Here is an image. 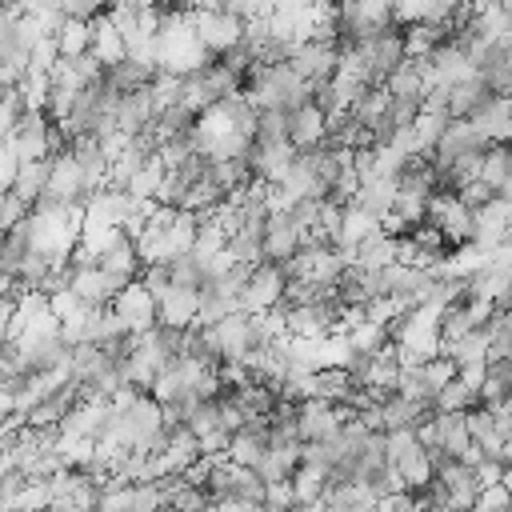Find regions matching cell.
Instances as JSON below:
<instances>
[{
	"label": "cell",
	"instance_id": "obj_1",
	"mask_svg": "<svg viewBox=\"0 0 512 512\" xmlns=\"http://www.w3.org/2000/svg\"><path fill=\"white\" fill-rule=\"evenodd\" d=\"M28 228H32V248L44 252L48 260L64 264L72 256V248L80 244L84 204H56V200L40 196L32 216H28Z\"/></svg>",
	"mask_w": 512,
	"mask_h": 512
},
{
	"label": "cell",
	"instance_id": "obj_2",
	"mask_svg": "<svg viewBox=\"0 0 512 512\" xmlns=\"http://www.w3.org/2000/svg\"><path fill=\"white\" fill-rule=\"evenodd\" d=\"M244 100H248L256 112H268V108L292 112V108H300V104L312 100V84L300 80L288 60L256 64L252 76H248V84H244Z\"/></svg>",
	"mask_w": 512,
	"mask_h": 512
},
{
	"label": "cell",
	"instance_id": "obj_3",
	"mask_svg": "<svg viewBox=\"0 0 512 512\" xmlns=\"http://www.w3.org/2000/svg\"><path fill=\"white\" fill-rule=\"evenodd\" d=\"M348 52H356L360 64H364V72L372 76V84L384 88V80L408 60V56H404V28L392 24V28L376 32V36H364V40H360L356 48H348Z\"/></svg>",
	"mask_w": 512,
	"mask_h": 512
},
{
	"label": "cell",
	"instance_id": "obj_4",
	"mask_svg": "<svg viewBox=\"0 0 512 512\" xmlns=\"http://www.w3.org/2000/svg\"><path fill=\"white\" fill-rule=\"evenodd\" d=\"M284 292H288V272H284V264L260 260V264H252V272H248V280H244V288H240V312H252V316L272 312V308L284 304Z\"/></svg>",
	"mask_w": 512,
	"mask_h": 512
},
{
	"label": "cell",
	"instance_id": "obj_5",
	"mask_svg": "<svg viewBox=\"0 0 512 512\" xmlns=\"http://www.w3.org/2000/svg\"><path fill=\"white\" fill-rule=\"evenodd\" d=\"M192 24H196V36L204 44V52L216 60V56H228L232 48L244 44V20L224 12V8H196L192 12Z\"/></svg>",
	"mask_w": 512,
	"mask_h": 512
},
{
	"label": "cell",
	"instance_id": "obj_6",
	"mask_svg": "<svg viewBox=\"0 0 512 512\" xmlns=\"http://www.w3.org/2000/svg\"><path fill=\"white\" fill-rule=\"evenodd\" d=\"M212 500H240V504H264V480L256 476V468H240L228 456L208 472L204 480Z\"/></svg>",
	"mask_w": 512,
	"mask_h": 512
},
{
	"label": "cell",
	"instance_id": "obj_7",
	"mask_svg": "<svg viewBox=\"0 0 512 512\" xmlns=\"http://www.w3.org/2000/svg\"><path fill=\"white\" fill-rule=\"evenodd\" d=\"M344 420H356V412L348 404H332V400H300L296 404L300 444H320V440L336 436L344 428Z\"/></svg>",
	"mask_w": 512,
	"mask_h": 512
},
{
	"label": "cell",
	"instance_id": "obj_8",
	"mask_svg": "<svg viewBox=\"0 0 512 512\" xmlns=\"http://www.w3.org/2000/svg\"><path fill=\"white\" fill-rule=\"evenodd\" d=\"M8 152L20 160V164H32V160H48L52 156V120L44 112H32L24 108L16 128L8 132Z\"/></svg>",
	"mask_w": 512,
	"mask_h": 512
},
{
	"label": "cell",
	"instance_id": "obj_9",
	"mask_svg": "<svg viewBox=\"0 0 512 512\" xmlns=\"http://www.w3.org/2000/svg\"><path fill=\"white\" fill-rule=\"evenodd\" d=\"M288 64L296 68L300 80L324 84V80H332L336 68H340V44H336V40H304V44H296V48L288 52Z\"/></svg>",
	"mask_w": 512,
	"mask_h": 512
},
{
	"label": "cell",
	"instance_id": "obj_10",
	"mask_svg": "<svg viewBox=\"0 0 512 512\" xmlns=\"http://www.w3.org/2000/svg\"><path fill=\"white\" fill-rule=\"evenodd\" d=\"M424 224L440 228L452 248H460V244L472 240V208H464V200L456 192H436L428 200V220Z\"/></svg>",
	"mask_w": 512,
	"mask_h": 512
},
{
	"label": "cell",
	"instance_id": "obj_11",
	"mask_svg": "<svg viewBox=\"0 0 512 512\" xmlns=\"http://www.w3.org/2000/svg\"><path fill=\"white\" fill-rule=\"evenodd\" d=\"M304 244H308V232L292 220V208L268 212V220H264V260L288 264Z\"/></svg>",
	"mask_w": 512,
	"mask_h": 512
},
{
	"label": "cell",
	"instance_id": "obj_12",
	"mask_svg": "<svg viewBox=\"0 0 512 512\" xmlns=\"http://www.w3.org/2000/svg\"><path fill=\"white\" fill-rule=\"evenodd\" d=\"M48 200L56 204H84L88 200V184H84V168L72 152H60L48 160V188H44Z\"/></svg>",
	"mask_w": 512,
	"mask_h": 512
},
{
	"label": "cell",
	"instance_id": "obj_13",
	"mask_svg": "<svg viewBox=\"0 0 512 512\" xmlns=\"http://www.w3.org/2000/svg\"><path fill=\"white\" fill-rule=\"evenodd\" d=\"M112 312L124 320V328H128L132 336H140V332H148V328H156V324H160L156 296H152L140 280H132L128 288H120V296L112 300Z\"/></svg>",
	"mask_w": 512,
	"mask_h": 512
},
{
	"label": "cell",
	"instance_id": "obj_14",
	"mask_svg": "<svg viewBox=\"0 0 512 512\" xmlns=\"http://www.w3.org/2000/svg\"><path fill=\"white\" fill-rule=\"evenodd\" d=\"M68 288L88 308H112V300L120 296V288H128V280H120V276L104 272L100 264H92V268H72V284Z\"/></svg>",
	"mask_w": 512,
	"mask_h": 512
},
{
	"label": "cell",
	"instance_id": "obj_15",
	"mask_svg": "<svg viewBox=\"0 0 512 512\" xmlns=\"http://www.w3.org/2000/svg\"><path fill=\"white\" fill-rule=\"evenodd\" d=\"M288 140H292L296 152L320 148V144L328 140V116H324L312 100L300 104V108H292V112H288Z\"/></svg>",
	"mask_w": 512,
	"mask_h": 512
},
{
	"label": "cell",
	"instance_id": "obj_16",
	"mask_svg": "<svg viewBox=\"0 0 512 512\" xmlns=\"http://www.w3.org/2000/svg\"><path fill=\"white\" fill-rule=\"evenodd\" d=\"M484 144H512V96H496L484 112L468 120Z\"/></svg>",
	"mask_w": 512,
	"mask_h": 512
},
{
	"label": "cell",
	"instance_id": "obj_17",
	"mask_svg": "<svg viewBox=\"0 0 512 512\" xmlns=\"http://www.w3.org/2000/svg\"><path fill=\"white\" fill-rule=\"evenodd\" d=\"M492 100H496V92H492V88L480 80V72H476L472 80L448 88V116H452V120H472V116L484 112Z\"/></svg>",
	"mask_w": 512,
	"mask_h": 512
},
{
	"label": "cell",
	"instance_id": "obj_18",
	"mask_svg": "<svg viewBox=\"0 0 512 512\" xmlns=\"http://www.w3.org/2000/svg\"><path fill=\"white\" fill-rule=\"evenodd\" d=\"M160 324H172V328H192L196 316H200V288H168L160 300Z\"/></svg>",
	"mask_w": 512,
	"mask_h": 512
},
{
	"label": "cell",
	"instance_id": "obj_19",
	"mask_svg": "<svg viewBox=\"0 0 512 512\" xmlns=\"http://www.w3.org/2000/svg\"><path fill=\"white\" fill-rule=\"evenodd\" d=\"M436 444L440 452H448L452 460H464V452L472 448V432H468V412H436Z\"/></svg>",
	"mask_w": 512,
	"mask_h": 512
},
{
	"label": "cell",
	"instance_id": "obj_20",
	"mask_svg": "<svg viewBox=\"0 0 512 512\" xmlns=\"http://www.w3.org/2000/svg\"><path fill=\"white\" fill-rule=\"evenodd\" d=\"M268 452V424H244L240 432H232V444H228V460L240 464V468H256Z\"/></svg>",
	"mask_w": 512,
	"mask_h": 512
},
{
	"label": "cell",
	"instance_id": "obj_21",
	"mask_svg": "<svg viewBox=\"0 0 512 512\" xmlns=\"http://www.w3.org/2000/svg\"><path fill=\"white\" fill-rule=\"evenodd\" d=\"M100 268L104 272H112V276H120V280H140V272H144V264H140V252H136V240L132 236H116L112 244H108V252L100 256Z\"/></svg>",
	"mask_w": 512,
	"mask_h": 512
},
{
	"label": "cell",
	"instance_id": "obj_22",
	"mask_svg": "<svg viewBox=\"0 0 512 512\" xmlns=\"http://www.w3.org/2000/svg\"><path fill=\"white\" fill-rule=\"evenodd\" d=\"M92 56H96L104 68H112V64H120V60L128 56V44H124L120 28L108 20V12L92 20Z\"/></svg>",
	"mask_w": 512,
	"mask_h": 512
},
{
	"label": "cell",
	"instance_id": "obj_23",
	"mask_svg": "<svg viewBox=\"0 0 512 512\" xmlns=\"http://www.w3.org/2000/svg\"><path fill=\"white\" fill-rule=\"evenodd\" d=\"M164 456H168L172 472H176V476H184V472L200 460V436H196L192 428H184V424L168 428V448H164Z\"/></svg>",
	"mask_w": 512,
	"mask_h": 512
},
{
	"label": "cell",
	"instance_id": "obj_24",
	"mask_svg": "<svg viewBox=\"0 0 512 512\" xmlns=\"http://www.w3.org/2000/svg\"><path fill=\"white\" fill-rule=\"evenodd\" d=\"M292 492H296V504L320 508V504H324V492H328V468L296 464V472H292Z\"/></svg>",
	"mask_w": 512,
	"mask_h": 512
},
{
	"label": "cell",
	"instance_id": "obj_25",
	"mask_svg": "<svg viewBox=\"0 0 512 512\" xmlns=\"http://www.w3.org/2000/svg\"><path fill=\"white\" fill-rule=\"evenodd\" d=\"M352 204L364 208V212L376 216V220L392 216V208H396V180H364Z\"/></svg>",
	"mask_w": 512,
	"mask_h": 512
},
{
	"label": "cell",
	"instance_id": "obj_26",
	"mask_svg": "<svg viewBox=\"0 0 512 512\" xmlns=\"http://www.w3.org/2000/svg\"><path fill=\"white\" fill-rule=\"evenodd\" d=\"M480 404L484 408L512 404V364L508 360H488V372H484V384H480Z\"/></svg>",
	"mask_w": 512,
	"mask_h": 512
},
{
	"label": "cell",
	"instance_id": "obj_27",
	"mask_svg": "<svg viewBox=\"0 0 512 512\" xmlns=\"http://www.w3.org/2000/svg\"><path fill=\"white\" fill-rule=\"evenodd\" d=\"M388 96H404V100H424L428 80H424V60H404L388 80H384Z\"/></svg>",
	"mask_w": 512,
	"mask_h": 512
},
{
	"label": "cell",
	"instance_id": "obj_28",
	"mask_svg": "<svg viewBox=\"0 0 512 512\" xmlns=\"http://www.w3.org/2000/svg\"><path fill=\"white\" fill-rule=\"evenodd\" d=\"M396 464V472H400V480H404V488L408 492H416V488H428L432 484V456H428V448L424 444H412L400 460H392Z\"/></svg>",
	"mask_w": 512,
	"mask_h": 512
},
{
	"label": "cell",
	"instance_id": "obj_29",
	"mask_svg": "<svg viewBox=\"0 0 512 512\" xmlns=\"http://www.w3.org/2000/svg\"><path fill=\"white\" fill-rule=\"evenodd\" d=\"M48 188V160H32V164H20L16 168V180H12V196H20L28 208H36V200L44 196Z\"/></svg>",
	"mask_w": 512,
	"mask_h": 512
},
{
	"label": "cell",
	"instance_id": "obj_30",
	"mask_svg": "<svg viewBox=\"0 0 512 512\" xmlns=\"http://www.w3.org/2000/svg\"><path fill=\"white\" fill-rule=\"evenodd\" d=\"M28 256H32V228H28V220H24V224H16V228L4 232V240H0V268L16 276Z\"/></svg>",
	"mask_w": 512,
	"mask_h": 512
},
{
	"label": "cell",
	"instance_id": "obj_31",
	"mask_svg": "<svg viewBox=\"0 0 512 512\" xmlns=\"http://www.w3.org/2000/svg\"><path fill=\"white\" fill-rule=\"evenodd\" d=\"M440 356H448L456 368H464V364H488V332L476 328V332H468V336L444 344Z\"/></svg>",
	"mask_w": 512,
	"mask_h": 512
},
{
	"label": "cell",
	"instance_id": "obj_32",
	"mask_svg": "<svg viewBox=\"0 0 512 512\" xmlns=\"http://www.w3.org/2000/svg\"><path fill=\"white\" fill-rule=\"evenodd\" d=\"M296 464H300V444H292V448H268L264 460L256 464V476L264 484H280V480H292Z\"/></svg>",
	"mask_w": 512,
	"mask_h": 512
},
{
	"label": "cell",
	"instance_id": "obj_33",
	"mask_svg": "<svg viewBox=\"0 0 512 512\" xmlns=\"http://www.w3.org/2000/svg\"><path fill=\"white\" fill-rule=\"evenodd\" d=\"M356 264H360V268H388V264H396V236H388L384 228L372 232V236L356 248Z\"/></svg>",
	"mask_w": 512,
	"mask_h": 512
},
{
	"label": "cell",
	"instance_id": "obj_34",
	"mask_svg": "<svg viewBox=\"0 0 512 512\" xmlns=\"http://www.w3.org/2000/svg\"><path fill=\"white\" fill-rule=\"evenodd\" d=\"M508 176H512L508 144H488V148H484V164H480V180L500 196V188L508 184Z\"/></svg>",
	"mask_w": 512,
	"mask_h": 512
},
{
	"label": "cell",
	"instance_id": "obj_35",
	"mask_svg": "<svg viewBox=\"0 0 512 512\" xmlns=\"http://www.w3.org/2000/svg\"><path fill=\"white\" fill-rule=\"evenodd\" d=\"M164 180H168V168H164V160H160V152H156V156H148V160H144V168L132 176L128 192H132L136 200H156V196H160V188H164Z\"/></svg>",
	"mask_w": 512,
	"mask_h": 512
},
{
	"label": "cell",
	"instance_id": "obj_36",
	"mask_svg": "<svg viewBox=\"0 0 512 512\" xmlns=\"http://www.w3.org/2000/svg\"><path fill=\"white\" fill-rule=\"evenodd\" d=\"M56 44H60V56H84V52H92V24L88 20H64L60 24V32H56Z\"/></svg>",
	"mask_w": 512,
	"mask_h": 512
},
{
	"label": "cell",
	"instance_id": "obj_37",
	"mask_svg": "<svg viewBox=\"0 0 512 512\" xmlns=\"http://www.w3.org/2000/svg\"><path fill=\"white\" fill-rule=\"evenodd\" d=\"M476 404H480V392L468 388L460 376H456L452 384H444L440 396H436V412H468V408H476Z\"/></svg>",
	"mask_w": 512,
	"mask_h": 512
},
{
	"label": "cell",
	"instance_id": "obj_38",
	"mask_svg": "<svg viewBox=\"0 0 512 512\" xmlns=\"http://www.w3.org/2000/svg\"><path fill=\"white\" fill-rule=\"evenodd\" d=\"M284 140H288V112H280V108L260 112V116H256V136H252V144H284Z\"/></svg>",
	"mask_w": 512,
	"mask_h": 512
},
{
	"label": "cell",
	"instance_id": "obj_39",
	"mask_svg": "<svg viewBox=\"0 0 512 512\" xmlns=\"http://www.w3.org/2000/svg\"><path fill=\"white\" fill-rule=\"evenodd\" d=\"M16 92H20L24 108H32V112H44V104H48V92H52V76H48V72H28V76L16 84Z\"/></svg>",
	"mask_w": 512,
	"mask_h": 512
},
{
	"label": "cell",
	"instance_id": "obj_40",
	"mask_svg": "<svg viewBox=\"0 0 512 512\" xmlns=\"http://www.w3.org/2000/svg\"><path fill=\"white\" fill-rule=\"evenodd\" d=\"M56 8L64 12V16H72V20H96V16H104L108 8H112V0H56Z\"/></svg>",
	"mask_w": 512,
	"mask_h": 512
},
{
	"label": "cell",
	"instance_id": "obj_41",
	"mask_svg": "<svg viewBox=\"0 0 512 512\" xmlns=\"http://www.w3.org/2000/svg\"><path fill=\"white\" fill-rule=\"evenodd\" d=\"M420 368H424L428 384L436 388V396H440V388H444V384H452V380H456V372H460V368H456L448 356H432V360H424Z\"/></svg>",
	"mask_w": 512,
	"mask_h": 512
},
{
	"label": "cell",
	"instance_id": "obj_42",
	"mask_svg": "<svg viewBox=\"0 0 512 512\" xmlns=\"http://www.w3.org/2000/svg\"><path fill=\"white\" fill-rule=\"evenodd\" d=\"M476 512H512V492L504 484H488L476 496Z\"/></svg>",
	"mask_w": 512,
	"mask_h": 512
},
{
	"label": "cell",
	"instance_id": "obj_43",
	"mask_svg": "<svg viewBox=\"0 0 512 512\" xmlns=\"http://www.w3.org/2000/svg\"><path fill=\"white\" fill-rule=\"evenodd\" d=\"M296 504V492H292V480H280V484H264V508L268 512H284Z\"/></svg>",
	"mask_w": 512,
	"mask_h": 512
},
{
	"label": "cell",
	"instance_id": "obj_44",
	"mask_svg": "<svg viewBox=\"0 0 512 512\" xmlns=\"http://www.w3.org/2000/svg\"><path fill=\"white\" fill-rule=\"evenodd\" d=\"M48 304H52V312H56V320L64 324L68 316H76L84 304H80V296L72 292V288H64V292H56V296H48Z\"/></svg>",
	"mask_w": 512,
	"mask_h": 512
},
{
	"label": "cell",
	"instance_id": "obj_45",
	"mask_svg": "<svg viewBox=\"0 0 512 512\" xmlns=\"http://www.w3.org/2000/svg\"><path fill=\"white\" fill-rule=\"evenodd\" d=\"M228 444H232V432L212 428L200 436V456H228Z\"/></svg>",
	"mask_w": 512,
	"mask_h": 512
},
{
	"label": "cell",
	"instance_id": "obj_46",
	"mask_svg": "<svg viewBox=\"0 0 512 512\" xmlns=\"http://www.w3.org/2000/svg\"><path fill=\"white\" fill-rule=\"evenodd\" d=\"M456 196H460V200H464V208H472V212H476V208H484L488 200H496V192H492L484 180L468 184V188H464V192H456Z\"/></svg>",
	"mask_w": 512,
	"mask_h": 512
},
{
	"label": "cell",
	"instance_id": "obj_47",
	"mask_svg": "<svg viewBox=\"0 0 512 512\" xmlns=\"http://www.w3.org/2000/svg\"><path fill=\"white\" fill-rule=\"evenodd\" d=\"M12 316H16V300H0V336L12 332Z\"/></svg>",
	"mask_w": 512,
	"mask_h": 512
},
{
	"label": "cell",
	"instance_id": "obj_48",
	"mask_svg": "<svg viewBox=\"0 0 512 512\" xmlns=\"http://www.w3.org/2000/svg\"><path fill=\"white\" fill-rule=\"evenodd\" d=\"M16 416V408H12V392L8 388H0V424H8Z\"/></svg>",
	"mask_w": 512,
	"mask_h": 512
},
{
	"label": "cell",
	"instance_id": "obj_49",
	"mask_svg": "<svg viewBox=\"0 0 512 512\" xmlns=\"http://www.w3.org/2000/svg\"><path fill=\"white\" fill-rule=\"evenodd\" d=\"M8 352H12V340H8V336H0V364H4V356H8Z\"/></svg>",
	"mask_w": 512,
	"mask_h": 512
},
{
	"label": "cell",
	"instance_id": "obj_50",
	"mask_svg": "<svg viewBox=\"0 0 512 512\" xmlns=\"http://www.w3.org/2000/svg\"><path fill=\"white\" fill-rule=\"evenodd\" d=\"M284 512H324V508H304V504H292V508H284Z\"/></svg>",
	"mask_w": 512,
	"mask_h": 512
},
{
	"label": "cell",
	"instance_id": "obj_51",
	"mask_svg": "<svg viewBox=\"0 0 512 512\" xmlns=\"http://www.w3.org/2000/svg\"><path fill=\"white\" fill-rule=\"evenodd\" d=\"M160 512H176V508H172V504H164V508H160Z\"/></svg>",
	"mask_w": 512,
	"mask_h": 512
}]
</instances>
